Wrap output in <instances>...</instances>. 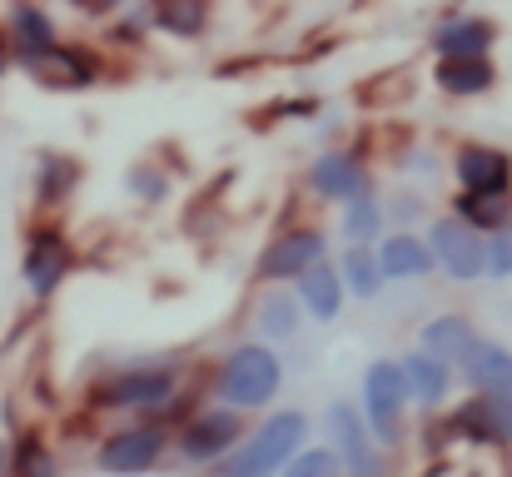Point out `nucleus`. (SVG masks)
I'll return each instance as SVG.
<instances>
[{
  "mask_svg": "<svg viewBox=\"0 0 512 477\" xmlns=\"http://www.w3.org/2000/svg\"><path fill=\"white\" fill-rule=\"evenodd\" d=\"M339 473H343V458L324 443V448H304L279 477H339Z\"/></svg>",
  "mask_w": 512,
  "mask_h": 477,
  "instance_id": "nucleus-29",
  "label": "nucleus"
},
{
  "mask_svg": "<svg viewBox=\"0 0 512 477\" xmlns=\"http://www.w3.org/2000/svg\"><path fill=\"white\" fill-rule=\"evenodd\" d=\"M309 184H314V194H319V199H334V204H348V199H358V194H368V189H373V184H368L363 159L348 155V150H329V155L314 159Z\"/></svg>",
  "mask_w": 512,
  "mask_h": 477,
  "instance_id": "nucleus-11",
  "label": "nucleus"
},
{
  "mask_svg": "<svg viewBox=\"0 0 512 477\" xmlns=\"http://www.w3.org/2000/svg\"><path fill=\"white\" fill-rule=\"evenodd\" d=\"M239 443H244V418H239V408H204V413L189 418V428L174 438V453H179L189 468H209V463H224Z\"/></svg>",
  "mask_w": 512,
  "mask_h": 477,
  "instance_id": "nucleus-7",
  "label": "nucleus"
},
{
  "mask_svg": "<svg viewBox=\"0 0 512 477\" xmlns=\"http://www.w3.org/2000/svg\"><path fill=\"white\" fill-rule=\"evenodd\" d=\"M329 254V239L324 229H289L279 234L264 254H259V279H274V284H289L299 274H309L319 259Z\"/></svg>",
  "mask_w": 512,
  "mask_h": 477,
  "instance_id": "nucleus-9",
  "label": "nucleus"
},
{
  "mask_svg": "<svg viewBox=\"0 0 512 477\" xmlns=\"http://www.w3.org/2000/svg\"><path fill=\"white\" fill-rule=\"evenodd\" d=\"M478 343H483V333H478L463 314H438V318H428V328H423V343H418V348H428L433 358H443V363L463 368V363L473 358V348H478Z\"/></svg>",
  "mask_w": 512,
  "mask_h": 477,
  "instance_id": "nucleus-17",
  "label": "nucleus"
},
{
  "mask_svg": "<svg viewBox=\"0 0 512 477\" xmlns=\"http://www.w3.org/2000/svg\"><path fill=\"white\" fill-rule=\"evenodd\" d=\"M279 383H284V363L269 343H239L219 363V398L239 413H254V408L274 403Z\"/></svg>",
  "mask_w": 512,
  "mask_h": 477,
  "instance_id": "nucleus-2",
  "label": "nucleus"
},
{
  "mask_svg": "<svg viewBox=\"0 0 512 477\" xmlns=\"http://www.w3.org/2000/svg\"><path fill=\"white\" fill-rule=\"evenodd\" d=\"M433 85L443 95H458V100H473V95H488L498 85V65L488 55H448L433 65Z\"/></svg>",
  "mask_w": 512,
  "mask_h": 477,
  "instance_id": "nucleus-14",
  "label": "nucleus"
},
{
  "mask_svg": "<svg viewBox=\"0 0 512 477\" xmlns=\"http://www.w3.org/2000/svg\"><path fill=\"white\" fill-rule=\"evenodd\" d=\"M343 234H348V244H378V234H383V204L373 199V189L358 194V199H348Z\"/></svg>",
  "mask_w": 512,
  "mask_h": 477,
  "instance_id": "nucleus-27",
  "label": "nucleus"
},
{
  "mask_svg": "<svg viewBox=\"0 0 512 477\" xmlns=\"http://www.w3.org/2000/svg\"><path fill=\"white\" fill-rule=\"evenodd\" d=\"M453 174L473 194H483V189H512V155L498 150V145H463L453 155Z\"/></svg>",
  "mask_w": 512,
  "mask_h": 477,
  "instance_id": "nucleus-12",
  "label": "nucleus"
},
{
  "mask_svg": "<svg viewBox=\"0 0 512 477\" xmlns=\"http://www.w3.org/2000/svg\"><path fill=\"white\" fill-rule=\"evenodd\" d=\"M75 179H80V164L65 155H45L40 159V199L45 204H60L70 189H75Z\"/></svg>",
  "mask_w": 512,
  "mask_h": 477,
  "instance_id": "nucleus-28",
  "label": "nucleus"
},
{
  "mask_svg": "<svg viewBox=\"0 0 512 477\" xmlns=\"http://www.w3.org/2000/svg\"><path fill=\"white\" fill-rule=\"evenodd\" d=\"M383 259H378V249L373 244H353L348 254H343V284H348V294H358V299H378L383 294Z\"/></svg>",
  "mask_w": 512,
  "mask_h": 477,
  "instance_id": "nucleus-25",
  "label": "nucleus"
},
{
  "mask_svg": "<svg viewBox=\"0 0 512 477\" xmlns=\"http://www.w3.org/2000/svg\"><path fill=\"white\" fill-rule=\"evenodd\" d=\"M408 373L393 358H373L363 373V413L378 433V443H403V413H408Z\"/></svg>",
  "mask_w": 512,
  "mask_h": 477,
  "instance_id": "nucleus-4",
  "label": "nucleus"
},
{
  "mask_svg": "<svg viewBox=\"0 0 512 477\" xmlns=\"http://www.w3.org/2000/svg\"><path fill=\"white\" fill-rule=\"evenodd\" d=\"M294 284H299V299H304V309L319 318V323L339 318L343 294H348V284H343V269H334L329 259H319V264H314L309 274H299Z\"/></svg>",
  "mask_w": 512,
  "mask_h": 477,
  "instance_id": "nucleus-20",
  "label": "nucleus"
},
{
  "mask_svg": "<svg viewBox=\"0 0 512 477\" xmlns=\"http://www.w3.org/2000/svg\"><path fill=\"white\" fill-rule=\"evenodd\" d=\"M10 45H15V60L25 65V60H35V55H45L50 45H55V20L45 15V10H35V5H10Z\"/></svg>",
  "mask_w": 512,
  "mask_h": 477,
  "instance_id": "nucleus-22",
  "label": "nucleus"
},
{
  "mask_svg": "<svg viewBox=\"0 0 512 477\" xmlns=\"http://www.w3.org/2000/svg\"><path fill=\"white\" fill-rule=\"evenodd\" d=\"M453 214H463L468 224H478V229H498V224H508L512 219V189H483V194H473V189H463L458 199H453Z\"/></svg>",
  "mask_w": 512,
  "mask_h": 477,
  "instance_id": "nucleus-24",
  "label": "nucleus"
},
{
  "mask_svg": "<svg viewBox=\"0 0 512 477\" xmlns=\"http://www.w3.org/2000/svg\"><path fill=\"white\" fill-rule=\"evenodd\" d=\"M493 40H498V25L483 20V15H453V20H443L433 30L438 60H448V55H488Z\"/></svg>",
  "mask_w": 512,
  "mask_h": 477,
  "instance_id": "nucleus-19",
  "label": "nucleus"
},
{
  "mask_svg": "<svg viewBox=\"0 0 512 477\" xmlns=\"http://www.w3.org/2000/svg\"><path fill=\"white\" fill-rule=\"evenodd\" d=\"M458 373L473 393H512V348L498 338H483Z\"/></svg>",
  "mask_w": 512,
  "mask_h": 477,
  "instance_id": "nucleus-18",
  "label": "nucleus"
},
{
  "mask_svg": "<svg viewBox=\"0 0 512 477\" xmlns=\"http://www.w3.org/2000/svg\"><path fill=\"white\" fill-rule=\"evenodd\" d=\"M165 453H170V433H165L160 423H140V428L115 433V438L100 448L95 468L110 477H140V473H150Z\"/></svg>",
  "mask_w": 512,
  "mask_h": 477,
  "instance_id": "nucleus-8",
  "label": "nucleus"
},
{
  "mask_svg": "<svg viewBox=\"0 0 512 477\" xmlns=\"http://www.w3.org/2000/svg\"><path fill=\"white\" fill-rule=\"evenodd\" d=\"M65 274H70V244L60 234L40 229L30 239V249H25V284H30V294H40V299L55 294L65 284Z\"/></svg>",
  "mask_w": 512,
  "mask_h": 477,
  "instance_id": "nucleus-13",
  "label": "nucleus"
},
{
  "mask_svg": "<svg viewBox=\"0 0 512 477\" xmlns=\"http://www.w3.org/2000/svg\"><path fill=\"white\" fill-rule=\"evenodd\" d=\"M304 299H299V289L289 294V289H274V294H264L259 299V309H254V323H259V333L264 338H294L299 328H304Z\"/></svg>",
  "mask_w": 512,
  "mask_h": 477,
  "instance_id": "nucleus-23",
  "label": "nucleus"
},
{
  "mask_svg": "<svg viewBox=\"0 0 512 477\" xmlns=\"http://www.w3.org/2000/svg\"><path fill=\"white\" fill-rule=\"evenodd\" d=\"M155 25L179 35V40H194V35H204V25H209V5H204V0H160V5H155Z\"/></svg>",
  "mask_w": 512,
  "mask_h": 477,
  "instance_id": "nucleus-26",
  "label": "nucleus"
},
{
  "mask_svg": "<svg viewBox=\"0 0 512 477\" xmlns=\"http://www.w3.org/2000/svg\"><path fill=\"white\" fill-rule=\"evenodd\" d=\"M403 373H408V393H413V403L423 413H433V408L448 403V393H453V363L433 358L428 348H413L403 358Z\"/></svg>",
  "mask_w": 512,
  "mask_h": 477,
  "instance_id": "nucleus-16",
  "label": "nucleus"
},
{
  "mask_svg": "<svg viewBox=\"0 0 512 477\" xmlns=\"http://www.w3.org/2000/svg\"><path fill=\"white\" fill-rule=\"evenodd\" d=\"M488 279H512V219L488 234Z\"/></svg>",
  "mask_w": 512,
  "mask_h": 477,
  "instance_id": "nucleus-31",
  "label": "nucleus"
},
{
  "mask_svg": "<svg viewBox=\"0 0 512 477\" xmlns=\"http://www.w3.org/2000/svg\"><path fill=\"white\" fill-rule=\"evenodd\" d=\"M125 189H130V194H140L145 204H160V199L170 194V179H165L160 169H150V164H135V169H130V179H125Z\"/></svg>",
  "mask_w": 512,
  "mask_h": 477,
  "instance_id": "nucleus-32",
  "label": "nucleus"
},
{
  "mask_svg": "<svg viewBox=\"0 0 512 477\" xmlns=\"http://www.w3.org/2000/svg\"><path fill=\"white\" fill-rule=\"evenodd\" d=\"M428 244L438 254V269L458 284H473L488 274V239L478 224H468L463 214H443L433 229H428Z\"/></svg>",
  "mask_w": 512,
  "mask_h": 477,
  "instance_id": "nucleus-6",
  "label": "nucleus"
},
{
  "mask_svg": "<svg viewBox=\"0 0 512 477\" xmlns=\"http://www.w3.org/2000/svg\"><path fill=\"white\" fill-rule=\"evenodd\" d=\"M25 70H30L40 85H50V90H80V85L95 80V60H90L85 50H75V45H50L45 55L25 60Z\"/></svg>",
  "mask_w": 512,
  "mask_h": 477,
  "instance_id": "nucleus-15",
  "label": "nucleus"
},
{
  "mask_svg": "<svg viewBox=\"0 0 512 477\" xmlns=\"http://www.w3.org/2000/svg\"><path fill=\"white\" fill-rule=\"evenodd\" d=\"M378 259H383V274H388V279H423V274H433V264H438L433 244L418 239V234H388V239L378 244Z\"/></svg>",
  "mask_w": 512,
  "mask_h": 477,
  "instance_id": "nucleus-21",
  "label": "nucleus"
},
{
  "mask_svg": "<svg viewBox=\"0 0 512 477\" xmlns=\"http://www.w3.org/2000/svg\"><path fill=\"white\" fill-rule=\"evenodd\" d=\"M179 393V368L174 363H140V368H120L115 378H105L95 388L100 408L115 413H160Z\"/></svg>",
  "mask_w": 512,
  "mask_h": 477,
  "instance_id": "nucleus-3",
  "label": "nucleus"
},
{
  "mask_svg": "<svg viewBox=\"0 0 512 477\" xmlns=\"http://www.w3.org/2000/svg\"><path fill=\"white\" fill-rule=\"evenodd\" d=\"M0 477H10V448L0 443Z\"/></svg>",
  "mask_w": 512,
  "mask_h": 477,
  "instance_id": "nucleus-34",
  "label": "nucleus"
},
{
  "mask_svg": "<svg viewBox=\"0 0 512 477\" xmlns=\"http://www.w3.org/2000/svg\"><path fill=\"white\" fill-rule=\"evenodd\" d=\"M10 477H60V468H55L50 448H40V443H20L15 458H10Z\"/></svg>",
  "mask_w": 512,
  "mask_h": 477,
  "instance_id": "nucleus-30",
  "label": "nucleus"
},
{
  "mask_svg": "<svg viewBox=\"0 0 512 477\" xmlns=\"http://www.w3.org/2000/svg\"><path fill=\"white\" fill-rule=\"evenodd\" d=\"M324 443L343 458L348 477H388V463H383V453L373 448V423H368L363 408L334 403L329 418H324Z\"/></svg>",
  "mask_w": 512,
  "mask_h": 477,
  "instance_id": "nucleus-5",
  "label": "nucleus"
},
{
  "mask_svg": "<svg viewBox=\"0 0 512 477\" xmlns=\"http://www.w3.org/2000/svg\"><path fill=\"white\" fill-rule=\"evenodd\" d=\"M309 448V418L299 408H284L274 418H264L224 463L214 477H279L299 453Z\"/></svg>",
  "mask_w": 512,
  "mask_h": 477,
  "instance_id": "nucleus-1",
  "label": "nucleus"
},
{
  "mask_svg": "<svg viewBox=\"0 0 512 477\" xmlns=\"http://www.w3.org/2000/svg\"><path fill=\"white\" fill-rule=\"evenodd\" d=\"M125 0H75V10H85V15H110V10H120Z\"/></svg>",
  "mask_w": 512,
  "mask_h": 477,
  "instance_id": "nucleus-33",
  "label": "nucleus"
},
{
  "mask_svg": "<svg viewBox=\"0 0 512 477\" xmlns=\"http://www.w3.org/2000/svg\"><path fill=\"white\" fill-rule=\"evenodd\" d=\"M453 433H463L478 448H503V443H512V393H473L453 413Z\"/></svg>",
  "mask_w": 512,
  "mask_h": 477,
  "instance_id": "nucleus-10",
  "label": "nucleus"
}]
</instances>
